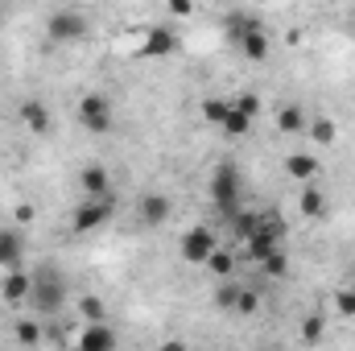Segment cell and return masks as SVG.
<instances>
[{"instance_id":"d6986e66","label":"cell","mask_w":355,"mask_h":351,"mask_svg":"<svg viewBox=\"0 0 355 351\" xmlns=\"http://www.w3.org/2000/svg\"><path fill=\"white\" fill-rule=\"evenodd\" d=\"M297 207H302V215H306V219H314V215H322V211H327V194H322L318 186H306V190H302V198H297Z\"/></svg>"},{"instance_id":"83f0119b","label":"cell","mask_w":355,"mask_h":351,"mask_svg":"<svg viewBox=\"0 0 355 351\" xmlns=\"http://www.w3.org/2000/svg\"><path fill=\"white\" fill-rule=\"evenodd\" d=\"M285 252H281V248H277V252H272V257H265V261H261V268H265L268 277H285Z\"/></svg>"},{"instance_id":"1f68e13d","label":"cell","mask_w":355,"mask_h":351,"mask_svg":"<svg viewBox=\"0 0 355 351\" xmlns=\"http://www.w3.org/2000/svg\"><path fill=\"white\" fill-rule=\"evenodd\" d=\"M257 306H261V298H257L252 289H244V293H240V302H236V314H252Z\"/></svg>"},{"instance_id":"30bf717a","label":"cell","mask_w":355,"mask_h":351,"mask_svg":"<svg viewBox=\"0 0 355 351\" xmlns=\"http://www.w3.org/2000/svg\"><path fill=\"white\" fill-rule=\"evenodd\" d=\"M137 219L145 223V228H162L166 219H170V198L166 194H141V203H137Z\"/></svg>"},{"instance_id":"603a6c76","label":"cell","mask_w":355,"mask_h":351,"mask_svg":"<svg viewBox=\"0 0 355 351\" xmlns=\"http://www.w3.org/2000/svg\"><path fill=\"white\" fill-rule=\"evenodd\" d=\"M202 116L223 128V120L232 116V99H202Z\"/></svg>"},{"instance_id":"d4e9b609","label":"cell","mask_w":355,"mask_h":351,"mask_svg":"<svg viewBox=\"0 0 355 351\" xmlns=\"http://www.w3.org/2000/svg\"><path fill=\"white\" fill-rule=\"evenodd\" d=\"M240 293H244V285H236V281H227L219 293H215V306L219 310H236V302H240Z\"/></svg>"},{"instance_id":"2e32d148","label":"cell","mask_w":355,"mask_h":351,"mask_svg":"<svg viewBox=\"0 0 355 351\" xmlns=\"http://www.w3.org/2000/svg\"><path fill=\"white\" fill-rule=\"evenodd\" d=\"M240 50H244V58L261 62V58L268 54V33H265V29H257V33H244V37H240Z\"/></svg>"},{"instance_id":"5b68a950","label":"cell","mask_w":355,"mask_h":351,"mask_svg":"<svg viewBox=\"0 0 355 351\" xmlns=\"http://www.w3.org/2000/svg\"><path fill=\"white\" fill-rule=\"evenodd\" d=\"M46 33H50L54 42H79V37H87V12H79V8H58V12H50Z\"/></svg>"},{"instance_id":"ac0fdd59","label":"cell","mask_w":355,"mask_h":351,"mask_svg":"<svg viewBox=\"0 0 355 351\" xmlns=\"http://www.w3.org/2000/svg\"><path fill=\"white\" fill-rule=\"evenodd\" d=\"M21 116H25V124H29L33 132H50V112H46V108H42L37 99H25Z\"/></svg>"},{"instance_id":"ba28073f","label":"cell","mask_w":355,"mask_h":351,"mask_svg":"<svg viewBox=\"0 0 355 351\" xmlns=\"http://www.w3.org/2000/svg\"><path fill=\"white\" fill-rule=\"evenodd\" d=\"M170 54H178V33L170 25H153L141 42V58H170Z\"/></svg>"},{"instance_id":"5bb4252c","label":"cell","mask_w":355,"mask_h":351,"mask_svg":"<svg viewBox=\"0 0 355 351\" xmlns=\"http://www.w3.org/2000/svg\"><path fill=\"white\" fill-rule=\"evenodd\" d=\"M306 124H310V120H306V112H302L297 103H289V108H281V112H277V128H281V132H289V137L306 132Z\"/></svg>"},{"instance_id":"f546056e","label":"cell","mask_w":355,"mask_h":351,"mask_svg":"<svg viewBox=\"0 0 355 351\" xmlns=\"http://www.w3.org/2000/svg\"><path fill=\"white\" fill-rule=\"evenodd\" d=\"M79 310L87 314V323H103V306L95 298H79Z\"/></svg>"},{"instance_id":"44dd1931","label":"cell","mask_w":355,"mask_h":351,"mask_svg":"<svg viewBox=\"0 0 355 351\" xmlns=\"http://www.w3.org/2000/svg\"><path fill=\"white\" fill-rule=\"evenodd\" d=\"M12 331H17V343H21V348H37V343H42V323H37V318H21Z\"/></svg>"},{"instance_id":"6da1fadb","label":"cell","mask_w":355,"mask_h":351,"mask_svg":"<svg viewBox=\"0 0 355 351\" xmlns=\"http://www.w3.org/2000/svg\"><path fill=\"white\" fill-rule=\"evenodd\" d=\"M62 302H67L62 273H58V268H42V273L33 277V289H29V306H33V314L50 318V314L62 310Z\"/></svg>"},{"instance_id":"4316f807","label":"cell","mask_w":355,"mask_h":351,"mask_svg":"<svg viewBox=\"0 0 355 351\" xmlns=\"http://www.w3.org/2000/svg\"><path fill=\"white\" fill-rule=\"evenodd\" d=\"M232 108H236V112H244V116L252 120V116H257V108H261V99H257L252 91H244V95H236V99H232Z\"/></svg>"},{"instance_id":"9c48e42d","label":"cell","mask_w":355,"mask_h":351,"mask_svg":"<svg viewBox=\"0 0 355 351\" xmlns=\"http://www.w3.org/2000/svg\"><path fill=\"white\" fill-rule=\"evenodd\" d=\"M21 261H25V232L0 228V268H4V273H17Z\"/></svg>"},{"instance_id":"9a60e30c","label":"cell","mask_w":355,"mask_h":351,"mask_svg":"<svg viewBox=\"0 0 355 351\" xmlns=\"http://www.w3.org/2000/svg\"><path fill=\"white\" fill-rule=\"evenodd\" d=\"M285 170H289V174L297 178V182H306V186H310V182H314V174H318V162H314L310 153H289Z\"/></svg>"},{"instance_id":"7c38bea8","label":"cell","mask_w":355,"mask_h":351,"mask_svg":"<svg viewBox=\"0 0 355 351\" xmlns=\"http://www.w3.org/2000/svg\"><path fill=\"white\" fill-rule=\"evenodd\" d=\"M79 190H83L87 198H107V194H112V178H107L103 166H95V162H91V166L79 170Z\"/></svg>"},{"instance_id":"d590c367","label":"cell","mask_w":355,"mask_h":351,"mask_svg":"<svg viewBox=\"0 0 355 351\" xmlns=\"http://www.w3.org/2000/svg\"><path fill=\"white\" fill-rule=\"evenodd\" d=\"M352 293H355V281H352Z\"/></svg>"},{"instance_id":"3957f363","label":"cell","mask_w":355,"mask_h":351,"mask_svg":"<svg viewBox=\"0 0 355 351\" xmlns=\"http://www.w3.org/2000/svg\"><path fill=\"white\" fill-rule=\"evenodd\" d=\"M285 232H289V223H285L281 215H261V232H257V236L248 240V252H252L257 261H265V257H272V252L281 248Z\"/></svg>"},{"instance_id":"e575fe53","label":"cell","mask_w":355,"mask_h":351,"mask_svg":"<svg viewBox=\"0 0 355 351\" xmlns=\"http://www.w3.org/2000/svg\"><path fill=\"white\" fill-rule=\"evenodd\" d=\"M261 351H285V348H277V343H265V348H261Z\"/></svg>"},{"instance_id":"f1b7e54d","label":"cell","mask_w":355,"mask_h":351,"mask_svg":"<svg viewBox=\"0 0 355 351\" xmlns=\"http://www.w3.org/2000/svg\"><path fill=\"white\" fill-rule=\"evenodd\" d=\"M302 339H306V343H318V339H322V318H318V314H310V318L302 323Z\"/></svg>"},{"instance_id":"8fae6325","label":"cell","mask_w":355,"mask_h":351,"mask_svg":"<svg viewBox=\"0 0 355 351\" xmlns=\"http://www.w3.org/2000/svg\"><path fill=\"white\" fill-rule=\"evenodd\" d=\"M79 351H116V331L112 323H87L79 331Z\"/></svg>"},{"instance_id":"52a82bcc","label":"cell","mask_w":355,"mask_h":351,"mask_svg":"<svg viewBox=\"0 0 355 351\" xmlns=\"http://www.w3.org/2000/svg\"><path fill=\"white\" fill-rule=\"evenodd\" d=\"M79 124L87 128V132H107L112 128V99L107 95H99V91H91L79 99Z\"/></svg>"},{"instance_id":"836d02e7","label":"cell","mask_w":355,"mask_h":351,"mask_svg":"<svg viewBox=\"0 0 355 351\" xmlns=\"http://www.w3.org/2000/svg\"><path fill=\"white\" fill-rule=\"evenodd\" d=\"M157 351H190V348H186L182 339H166V343H162V348H157Z\"/></svg>"},{"instance_id":"277c9868","label":"cell","mask_w":355,"mask_h":351,"mask_svg":"<svg viewBox=\"0 0 355 351\" xmlns=\"http://www.w3.org/2000/svg\"><path fill=\"white\" fill-rule=\"evenodd\" d=\"M178 252H182V261L186 264H207L215 252H219V244H215V232L211 228H190L186 236H182V244H178Z\"/></svg>"},{"instance_id":"7a4b0ae2","label":"cell","mask_w":355,"mask_h":351,"mask_svg":"<svg viewBox=\"0 0 355 351\" xmlns=\"http://www.w3.org/2000/svg\"><path fill=\"white\" fill-rule=\"evenodd\" d=\"M211 203L219 207V211H227V215H236V203H240V174H236V166L232 162H223L215 174H211Z\"/></svg>"},{"instance_id":"8992f818","label":"cell","mask_w":355,"mask_h":351,"mask_svg":"<svg viewBox=\"0 0 355 351\" xmlns=\"http://www.w3.org/2000/svg\"><path fill=\"white\" fill-rule=\"evenodd\" d=\"M112 211H116V194H107V198H83L75 207V215H71V228L75 232H95L99 223L112 219Z\"/></svg>"},{"instance_id":"e0dca14e","label":"cell","mask_w":355,"mask_h":351,"mask_svg":"<svg viewBox=\"0 0 355 351\" xmlns=\"http://www.w3.org/2000/svg\"><path fill=\"white\" fill-rule=\"evenodd\" d=\"M227 29H232V37L240 42L244 33H257V29H261V17H257V12H227Z\"/></svg>"},{"instance_id":"4dcf8cb0","label":"cell","mask_w":355,"mask_h":351,"mask_svg":"<svg viewBox=\"0 0 355 351\" xmlns=\"http://www.w3.org/2000/svg\"><path fill=\"white\" fill-rule=\"evenodd\" d=\"M335 306H339V314H343V318H355V293H352V289H339Z\"/></svg>"},{"instance_id":"cb8c5ba5","label":"cell","mask_w":355,"mask_h":351,"mask_svg":"<svg viewBox=\"0 0 355 351\" xmlns=\"http://www.w3.org/2000/svg\"><path fill=\"white\" fill-rule=\"evenodd\" d=\"M248 128H252V120H248L244 112L232 108V116L223 120V137H248Z\"/></svg>"},{"instance_id":"7402d4cb","label":"cell","mask_w":355,"mask_h":351,"mask_svg":"<svg viewBox=\"0 0 355 351\" xmlns=\"http://www.w3.org/2000/svg\"><path fill=\"white\" fill-rule=\"evenodd\" d=\"M306 132H310L318 145H331V141H335V120H331V116H314V120L306 124Z\"/></svg>"},{"instance_id":"d6a6232c","label":"cell","mask_w":355,"mask_h":351,"mask_svg":"<svg viewBox=\"0 0 355 351\" xmlns=\"http://www.w3.org/2000/svg\"><path fill=\"white\" fill-rule=\"evenodd\" d=\"M170 12H174V17H190V12H194V4H178V0H174V4H170Z\"/></svg>"},{"instance_id":"4fadbf2b","label":"cell","mask_w":355,"mask_h":351,"mask_svg":"<svg viewBox=\"0 0 355 351\" xmlns=\"http://www.w3.org/2000/svg\"><path fill=\"white\" fill-rule=\"evenodd\" d=\"M29 289H33V277H25L21 268H17V273H8V277L0 281V298H4L8 306H21V302H29Z\"/></svg>"},{"instance_id":"484cf974","label":"cell","mask_w":355,"mask_h":351,"mask_svg":"<svg viewBox=\"0 0 355 351\" xmlns=\"http://www.w3.org/2000/svg\"><path fill=\"white\" fill-rule=\"evenodd\" d=\"M207 268H211L215 277H232V268H236V261H232V252H223V248H219V252H215V257L207 261Z\"/></svg>"},{"instance_id":"ffe728a7","label":"cell","mask_w":355,"mask_h":351,"mask_svg":"<svg viewBox=\"0 0 355 351\" xmlns=\"http://www.w3.org/2000/svg\"><path fill=\"white\" fill-rule=\"evenodd\" d=\"M232 228H236L240 240H252V236L261 232V215H252V211H236V215H232Z\"/></svg>"}]
</instances>
